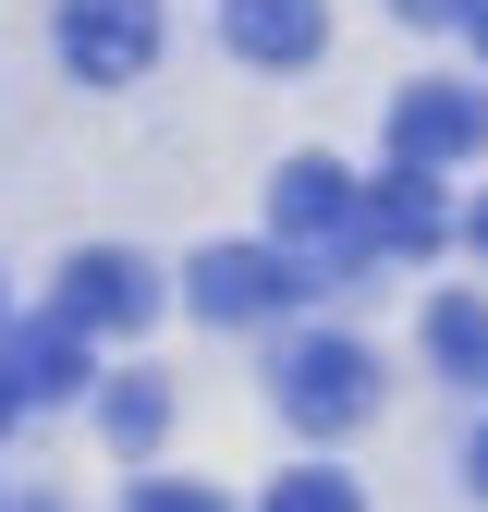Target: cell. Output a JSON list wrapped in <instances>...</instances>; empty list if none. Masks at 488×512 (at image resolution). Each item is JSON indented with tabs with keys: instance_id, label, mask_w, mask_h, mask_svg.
Wrapping results in <instances>:
<instances>
[{
	"instance_id": "6da1fadb",
	"label": "cell",
	"mask_w": 488,
	"mask_h": 512,
	"mask_svg": "<svg viewBox=\"0 0 488 512\" xmlns=\"http://www.w3.org/2000/svg\"><path fill=\"white\" fill-rule=\"evenodd\" d=\"M354 196H366V183H354L342 159H281L269 220H281V244H305V256H293L305 293H318V269H354Z\"/></svg>"
},
{
	"instance_id": "7a4b0ae2",
	"label": "cell",
	"mask_w": 488,
	"mask_h": 512,
	"mask_svg": "<svg viewBox=\"0 0 488 512\" xmlns=\"http://www.w3.org/2000/svg\"><path fill=\"white\" fill-rule=\"evenodd\" d=\"M49 317H61L74 342H98V330H147V317H159V269H147V256H122V244H86L74 269L49 281Z\"/></svg>"
},
{
	"instance_id": "3957f363",
	"label": "cell",
	"mask_w": 488,
	"mask_h": 512,
	"mask_svg": "<svg viewBox=\"0 0 488 512\" xmlns=\"http://www.w3.org/2000/svg\"><path fill=\"white\" fill-rule=\"evenodd\" d=\"M305 293V269L293 256H269V244H208L196 269H183V305L208 317V330H244V317H281Z\"/></svg>"
},
{
	"instance_id": "277c9868",
	"label": "cell",
	"mask_w": 488,
	"mask_h": 512,
	"mask_svg": "<svg viewBox=\"0 0 488 512\" xmlns=\"http://www.w3.org/2000/svg\"><path fill=\"white\" fill-rule=\"evenodd\" d=\"M366 403H379V366H366V342L305 330V342L281 354V415H293V427H354Z\"/></svg>"
},
{
	"instance_id": "5b68a950",
	"label": "cell",
	"mask_w": 488,
	"mask_h": 512,
	"mask_svg": "<svg viewBox=\"0 0 488 512\" xmlns=\"http://www.w3.org/2000/svg\"><path fill=\"white\" fill-rule=\"evenodd\" d=\"M61 61L86 86H135L159 61V0H61Z\"/></svg>"
},
{
	"instance_id": "8992f818",
	"label": "cell",
	"mask_w": 488,
	"mask_h": 512,
	"mask_svg": "<svg viewBox=\"0 0 488 512\" xmlns=\"http://www.w3.org/2000/svg\"><path fill=\"white\" fill-rule=\"evenodd\" d=\"M488 135V110L464 98V86H415L403 110H391V171H415V183H440L464 147Z\"/></svg>"
},
{
	"instance_id": "52a82bcc",
	"label": "cell",
	"mask_w": 488,
	"mask_h": 512,
	"mask_svg": "<svg viewBox=\"0 0 488 512\" xmlns=\"http://www.w3.org/2000/svg\"><path fill=\"white\" fill-rule=\"evenodd\" d=\"M452 232V208H440V183H415V171H379L354 196V256H427Z\"/></svg>"
},
{
	"instance_id": "ba28073f",
	"label": "cell",
	"mask_w": 488,
	"mask_h": 512,
	"mask_svg": "<svg viewBox=\"0 0 488 512\" xmlns=\"http://www.w3.org/2000/svg\"><path fill=\"white\" fill-rule=\"evenodd\" d=\"M220 37H232L244 61H269V74H293V61H318L330 0H220Z\"/></svg>"
},
{
	"instance_id": "9c48e42d",
	"label": "cell",
	"mask_w": 488,
	"mask_h": 512,
	"mask_svg": "<svg viewBox=\"0 0 488 512\" xmlns=\"http://www.w3.org/2000/svg\"><path fill=\"white\" fill-rule=\"evenodd\" d=\"M0 378H13V403L37 415V403H86L98 391V366H86V342L61 330V317H37V330H13V354H0Z\"/></svg>"
},
{
	"instance_id": "30bf717a",
	"label": "cell",
	"mask_w": 488,
	"mask_h": 512,
	"mask_svg": "<svg viewBox=\"0 0 488 512\" xmlns=\"http://www.w3.org/2000/svg\"><path fill=\"white\" fill-rule=\"evenodd\" d=\"M427 366H440L452 391H488V305L476 293H440V305H427Z\"/></svg>"
},
{
	"instance_id": "8fae6325",
	"label": "cell",
	"mask_w": 488,
	"mask_h": 512,
	"mask_svg": "<svg viewBox=\"0 0 488 512\" xmlns=\"http://www.w3.org/2000/svg\"><path fill=\"white\" fill-rule=\"evenodd\" d=\"M257 512H366V500H354V476H330V464H293V476H269Z\"/></svg>"
},
{
	"instance_id": "7c38bea8",
	"label": "cell",
	"mask_w": 488,
	"mask_h": 512,
	"mask_svg": "<svg viewBox=\"0 0 488 512\" xmlns=\"http://www.w3.org/2000/svg\"><path fill=\"white\" fill-rule=\"evenodd\" d=\"M98 415H110V439H122V452H147V439L171 427V391H159V378H122V391H110Z\"/></svg>"
},
{
	"instance_id": "4fadbf2b",
	"label": "cell",
	"mask_w": 488,
	"mask_h": 512,
	"mask_svg": "<svg viewBox=\"0 0 488 512\" xmlns=\"http://www.w3.org/2000/svg\"><path fill=\"white\" fill-rule=\"evenodd\" d=\"M122 512H232L220 488H196V476H135V500Z\"/></svg>"
},
{
	"instance_id": "5bb4252c",
	"label": "cell",
	"mask_w": 488,
	"mask_h": 512,
	"mask_svg": "<svg viewBox=\"0 0 488 512\" xmlns=\"http://www.w3.org/2000/svg\"><path fill=\"white\" fill-rule=\"evenodd\" d=\"M403 25H476V0H391Z\"/></svg>"
},
{
	"instance_id": "9a60e30c",
	"label": "cell",
	"mask_w": 488,
	"mask_h": 512,
	"mask_svg": "<svg viewBox=\"0 0 488 512\" xmlns=\"http://www.w3.org/2000/svg\"><path fill=\"white\" fill-rule=\"evenodd\" d=\"M464 476H476V488H488V427H476V452H464Z\"/></svg>"
},
{
	"instance_id": "2e32d148",
	"label": "cell",
	"mask_w": 488,
	"mask_h": 512,
	"mask_svg": "<svg viewBox=\"0 0 488 512\" xmlns=\"http://www.w3.org/2000/svg\"><path fill=\"white\" fill-rule=\"evenodd\" d=\"M13 415H25V403H13V378H0V427H13Z\"/></svg>"
},
{
	"instance_id": "e0dca14e",
	"label": "cell",
	"mask_w": 488,
	"mask_h": 512,
	"mask_svg": "<svg viewBox=\"0 0 488 512\" xmlns=\"http://www.w3.org/2000/svg\"><path fill=\"white\" fill-rule=\"evenodd\" d=\"M476 37H488V0H476Z\"/></svg>"
},
{
	"instance_id": "ac0fdd59",
	"label": "cell",
	"mask_w": 488,
	"mask_h": 512,
	"mask_svg": "<svg viewBox=\"0 0 488 512\" xmlns=\"http://www.w3.org/2000/svg\"><path fill=\"white\" fill-rule=\"evenodd\" d=\"M476 244H488V208H476Z\"/></svg>"
},
{
	"instance_id": "d6986e66",
	"label": "cell",
	"mask_w": 488,
	"mask_h": 512,
	"mask_svg": "<svg viewBox=\"0 0 488 512\" xmlns=\"http://www.w3.org/2000/svg\"><path fill=\"white\" fill-rule=\"evenodd\" d=\"M37 512H61V500H37Z\"/></svg>"
}]
</instances>
